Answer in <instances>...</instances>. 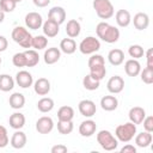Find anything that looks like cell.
<instances>
[{
  "instance_id": "15",
  "label": "cell",
  "mask_w": 153,
  "mask_h": 153,
  "mask_svg": "<svg viewBox=\"0 0 153 153\" xmlns=\"http://www.w3.org/2000/svg\"><path fill=\"white\" fill-rule=\"evenodd\" d=\"M33 90L38 96H47L50 92V81L47 78H38L33 82Z\"/></svg>"
},
{
  "instance_id": "34",
  "label": "cell",
  "mask_w": 153,
  "mask_h": 153,
  "mask_svg": "<svg viewBox=\"0 0 153 153\" xmlns=\"http://www.w3.org/2000/svg\"><path fill=\"white\" fill-rule=\"evenodd\" d=\"M48 45V37H45L44 35H38L32 37V42H31V48H33L35 50H42Z\"/></svg>"
},
{
  "instance_id": "35",
  "label": "cell",
  "mask_w": 153,
  "mask_h": 153,
  "mask_svg": "<svg viewBox=\"0 0 153 153\" xmlns=\"http://www.w3.org/2000/svg\"><path fill=\"white\" fill-rule=\"evenodd\" d=\"M99 85H100V81H99V80H96V79L92 78L90 74L85 75L84 79H82V86H84L86 90H88V91H94V90H97V88L99 87Z\"/></svg>"
},
{
  "instance_id": "49",
  "label": "cell",
  "mask_w": 153,
  "mask_h": 153,
  "mask_svg": "<svg viewBox=\"0 0 153 153\" xmlns=\"http://www.w3.org/2000/svg\"><path fill=\"white\" fill-rule=\"evenodd\" d=\"M4 19H5V12L0 8V23H2V22H4Z\"/></svg>"
},
{
  "instance_id": "20",
  "label": "cell",
  "mask_w": 153,
  "mask_h": 153,
  "mask_svg": "<svg viewBox=\"0 0 153 153\" xmlns=\"http://www.w3.org/2000/svg\"><path fill=\"white\" fill-rule=\"evenodd\" d=\"M133 24H134L135 29H137L140 31L147 29L148 25H149V17H148V14L145 13V12L136 13L134 16V18H133Z\"/></svg>"
},
{
  "instance_id": "39",
  "label": "cell",
  "mask_w": 153,
  "mask_h": 153,
  "mask_svg": "<svg viewBox=\"0 0 153 153\" xmlns=\"http://www.w3.org/2000/svg\"><path fill=\"white\" fill-rule=\"evenodd\" d=\"M140 75H141V80L147 84V85H151L153 82V68H143L141 72H140Z\"/></svg>"
},
{
  "instance_id": "43",
  "label": "cell",
  "mask_w": 153,
  "mask_h": 153,
  "mask_svg": "<svg viewBox=\"0 0 153 153\" xmlns=\"http://www.w3.org/2000/svg\"><path fill=\"white\" fill-rule=\"evenodd\" d=\"M142 123H143V128H145L146 131H148V133H152L153 131V117L152 116L145 117L143 121H142Z\"/></svg>"
},
{
  "instance_id": "47",
  "label": "cell",
  "mask_w": 153,
  "mask_h": 153,
  "mask_svg": "<svg viewBox=\"0 0 153 153\" xmlns=\"http://www.w3.org/2000/svg\"><path fill=\"white\" fill-rule=\"evenodd\" d=\"M7 47H8V41H7V38H6L5 36H1V35H0V53L5 51V50L7 49Z\"/></svg>"
},
{
  "instance_id": "48",
  "label": "cell",
  "mask_w": 153,
  "mask_h": 153,
  "mask_svg": "<svg viewBox=\"0 0 153 153\" xmlns=\"http://www.w3.org/2000/svg\"><path fill=\"white\" fill-rule=\"evenodd\" d=\"M32 1L37 7H45L50 4V0H32Z\"/></svg>"
},
{
  "instance_id": "51",
  "label": "cell",
  "mask_w": 153,
  "mask_h": 153,
  "mask_svg": "<svg viewBox=\"0 0 153 153\" xmlns=\"http://www.w3.org/2000/svg\"><path fill=\"white\" fill-rule=\"evenodd\" d=\"M1 62H2V60H1V57H0V65H1Z\"/></svg>"
},
{
  "instance_id": "4",
  "label": "cell",
  "mask_w": 153,
  "mask_h": 153,
  "mask_svg": "<svg viewBox=\"0 0 153 153\" xmlns=\"http://www.w3.org/2000/svg\"><path fill=\"white\" fill-rule=\"evenodd\" d=\"M97 142L105 151H115L118 146V140L109 130H99L97 134Z\"/></svg>"
},
{
  "instance_id": "10",
  "label": "cell",
  "mask_w": 153,
  "mask_h": 153,
  "mask_svg": "<svg viewBox=\"0 0 153 153\" xmlns=\"http://www.w3.org/2000/svg\"><path fill=\"white\" fill-rule=\"evenodd\" d=\"M106 88L110 93L112 94H117L120 92L123 91L124 88V80L122 76L120 75H114L111 76L109 80H108V84H106Z\"/></svg>"
},
{
  "instance_id": "1",
  "label": "cell",
  "mask_w": 153,
  "mask_h": 153,
  "mask_svg": "<svg viewBox=\"0 0 153 153\" xmlns=\"http://www.w3.org/2000/svg\"><path fill=\"white\" fill-rule=\"evenodd\" d=\"M96 33H97L98 38H100L105 43H110V44L116 43L120 38V30L116 26L110 25L106 22H100L97 24Z\"/></svg>"
},
{
  "instance_id": "2",
  "label": "cell",
  "mask_w": 153,
  "mask_h": 153,
  "mask_svg": "<svg viewBox=\"0 0 153 153\" xmlns=\"http://www.w3.org/2000/svg\"><path fill=\"white\" fill-rule=\"evenodd\" d=\"M136 134V124L131 122H127L124 124H120L115 129L116 139L121 142H129Z\"/></svg>"
},
{
  "instance_id": "17",
  "label": "cell",
  "mask_w": 153,
  "mask_h": 153,
  "mask_svg": "<svg viewBox=\"0 0 153 153\" xmlns=\"http://www.w3.org/2000/svg\"><path fill=\"white\" fill-rule=\"evenodd\" d=\"M42 30H43V33H44L45 37L51 38V37L57 36V33H59V31H60V25H59L57 23H55V22L48 19V20H45V22L43 23Z\"/></svg>"
},
{
  "instance_id": "33",
  "label": "cell",
  "mask_w": 153,
  "mask_h": 153,
  "mask_svg": "<svg viewBox=\"0 0 153 153\" xmlns=\"http://www.w3.org/2000/svg\"><path fill=\"white\" fill-rule=\"evenodd\" d=\"M106 74V68H105V65H98V66H92L90 67V75L92 78H94L96 80H102L104 79Z\"/></svg>"
},
{
  "instance_id": "42",
  "label": "cell",
  "mask_w": 153,
  "mask_h": 153,
  "mask_svg": "<svg viewBox=\"0 0 153 153\" xmlns=\"http://www.w3.org/2000/svg\"><path fill=\"white\" fill-rule=\"evenodd\" d=\"M10 139L7 134V129L4 126H0V148H4L8 145Z\"/></svg>"
},
{
  "instance_id": "29",
  "label": "cell",
  "mask_w": 153,
  "mask_h": 153,
  "mask_svg": "<svg viewBox=\"0 0 153 153\" xmlns=\"http://www.w3.org/2000/svg\"><path fill=\"white\" fill-rule=\"evenodd\" d=\"M74 117V109L69 105H63L57 110L59 121H72Z\"/></svg>"
},
{
  "instance_id": "21",
  "label": "cell",
  "mask_w": 153,
  "mask_h": 153,
  "mask_svg": "<svg viewBox=\"0 0 153 153\" xmlns=\"http://www.w3.org/2000/svg\"><path fill=\"white\" fill-rule=\"evenodd\" d=\"M115 19L120 27H127L131 22V16L127 10H118L115 14Z\"/></svg>"
},
{
  "instance_id": "44",
  "label": "cell",
  "mask_w": 153,
  "mask_h": 153,
  "mask_svg": "<svg viewBox=\"0 0 153 153\" xmlns=\"http://www.w3.org/2000/svg\"><path fill=\"white\" fill-rule=\"evenodd\" d=\"M146 59H147V67L153 68V50H152V48H149L146 51Z\"/></svg>"
},
{
  "instance_id": "37",
  "label": "cell",
  "mask_w": 153,
  "mask_h": 153,
  "mask_svg": "<svg viewBox=\"0 0 153 153\" xmlns=\"http://www.w3.org/2000/svg\"><path fill=\"white\" fill-rule=\"evenodd\" d=\"M128 54L130 55V57L137 60L145 55V50L140 44H133L128 48Z\"/></svg>"
},
{
  "instance_id": "13",
  "label": "cell",
  "mask_w": 153,
  "mask_h": 153,
  "mask_svg": "<svg viewBox=\"0 0 153 153\" xmlns=\"http://www.w3.org/2000/svg\"><path fill=\"white\" fill-rule=\"evenodd\" d=\"M97 130V124L93 120H86L82 121L79 126V133L84 137H90L92 136Z\"/></svg>"
},
{
  "instance_id": "23",
  "label": "cell",
  "mask_w": 153,
  "mask_h": 153,
  "mask_svg": "<svg viewBox=\"0 0 153 153\" xmlns=\"http://www.w3.org/2000/svg\"><path fill=\"white\" fill-rule=\"evenodd\" d=\"M152 133H148V131H141L139 134H135V143L137 147H141V148H145V147H148L151 143H152Z\"/></svg>"
},
{
  "instance_id": "50",
  "label": "cell",
  "mask_w": 153,
  "mask_h": 153,
  "mask_svg": "<svg viewBox=\"0 0 153 153\" xmlns=\"http://www.w3.org/2000/svg\"><path fill=\"white\" fill-rule=\"evenodd\" d=\"M14 1H16V2L18 4V2H20V1H23V0H14Z\"/></svg>"
},
{
  "instance_id": "16",
  "label": "cell",
  "mask_w": 153,
  "mask_h": 153,
  "mask_svg": "<svg viewBox=\"0 0 153 153\" xmlns=\"http://www.w3.org/2000/svg\"><path fill=\"white\" fill-rule=\"evenodd\" d=\"M129 121L134 124H141L143 118L146 117V111L141 106H133L130 110H129Z\"/></svg>"
},
{
  "instance_id": "36",
  "label": "cell",
  "mask_w": 153,
  "mask_h": 153,
  "mask_svg": "<svg viewBox=\"0 0 153 153\" xmlns=\"http://www.w3.org/2000/svg\"><path fill=\"white\" fill-rule=\"evenodd\" d=\"M73 122L72 121H59L57 122V131L62 135L71 134L73 131Z\"/></svg>"
},
{
  "instance_id": "3",
  "label": "cell",
  "mask_w": 153,
  "mask_h": 153,
  "mask_svg": "<svg viewBox=\"0 0 153 153\" xmlns=\"http://www.w3.org/2000/svg\"><path fill=\"white\" fill-rule=\"evenodd\" d=\"M12 39L18 43L23 48H31V42H32V35L24 27V26H16L12 30Z\"/></svg>"
},
{
  "instance_id": "25",
  "label": "cell",
  "mask_w": 153,
  "mask_h": 153,
  "mask_svg": "<svg viewBox=\"0 0 153 153\" xmlns=\"http://www.w3.org/2000/svg\"><path fill=\"white\" fill-rule=\"evenodd\" d=\"M8 123L10 127L16 130L22 129L25 126V116L22 112H13L8 118Z\"/></svg>"
},
{
  "instance_id": "19",
  "label": "cell",
  "mask_w": 153,
  "mask_h": 153,
  "mask_svg": "<svg viewBox=\"0 0 153 153\" xmlns=\"http://www.w3.org/2000/svg\"><path fill=\"white\" fill-rule=\"evenodd\" d=\"M124 71L127 73L128 76H137L141 72V65L137 60L135 59H130V60H127L126 63H124Z\"/></svg>"
},
{
  "instance_id": "11",
  "label": "cell",
  "mask_w": 153,
  "mask_h": 153,
  "mask_svg": "<svg viewBox=\"0 0 153 153\" xmlns=\"http://www.w3.org/2000/svg\"><path fill=\"white\" fill-rule=\"evenodd\" d=\"M48 19L57 23L59 25H61L62 23H65L66 20V11L63 7L61 6H54L49 10L48 12Z\"/></svg>"
},
{
  "instance_id": "45",
  "label": "cell",
  "mask_w": 153,
  "mask_h": 153,
  "mask_svg": "<svg viewBox=\"0 0 153 153\" xmlns=\"http://www.w3.org/2000/svg\"><path fill=\"white\" fill-rule=\"evenodd\" d=\"M121 153H136V147L130 145V143H127L126 146H123L121 149H120Z\"/></svg>"
},
{
  "instance_id": "41",
  "label": "cell",
  "mask_w": 153,
  "mask_h": 153,
  "mask_svg": "<svg viewBox=\"0 0 153 153\" xmlns=\"http://www.w3.org/2000/svg\"><path fill=\"white\" fill-rule=\"evenodd\" d=\"M88 67H92V66H98V65H105V60L102 55L99 54H92L91 57L88 59V62H87Z\"/></svg>"
},
{
  "instance_id": "31",
  "label": "cell",
  "mask_w": 153,
  "mask_h": 153,
  "mask_svg": "<svg viewBox=\"0 0 153 153\" xmlns=\"http://www.w3.org/2000/svg\"><path fill=\"white\" fill-rule=\"evenodd\" d=\"M37 109L43 114L50 112L54 109V100L49 97H43L37 102Z\"/></svg>"
},
{
  "instance_id": "7",
  "label": "cell",
  "mask_w": 153,
  "mask_h": 153,
  "mask_svg": "<svg viewBox=\"0 0 153 153\" xmlns=\"http://www.w3.org/2000/svg\"><path fill=\"white\" fill-rule=\"evenodd\" d=\"M78 109H79V112L84 117H92V116L96 115V111H97L96 104L91 99H82V100H80L79 104H78Z\"/></svg>"
},
{
  "instance_id": "14",
  "label": "cell",
  "mask_w": 153,
  "mask_h": 153,
  "mask_svg": "<svg viewBox=\"0 0 153 153\" xmlns=\"http://www.w3.org/2000/svg\"><path fill=\"white\" fill-rule=\"evenodd\" d=\"M26 141H27V139H26L25 133L18 129V130H16V131L13 133V135H12V137H11V140H10V143H11V146H12L13 148H16V149H22V148L25 147Z\"/></svg>"
},
{
  "instance_id": "12",
  "label": "cell",
  "mask_w": 153,
  "mask_h": 153,
  "mask_svg": "<svg viewBox=\"0 0 153 153\" xmlns=\"http://www.w3.org/2000/svg\"><path fill=\"white\" fill-rule=\"evenodd\" d=\"M16 82L22 88H29L33 84V78L30 72L27 71H19L16 74Z\"/></svg>"
},
{
  "instance_id": "5",
  "label": "cell",
  "mask_w": 153,
  "mask_h": 153,
  "mask_svg": "<svg viewBox=\"0 0 153 153\" xmlns=\"http://www.w3.org/2000/svg\"><path fill=\"white\" fill-rule=\"evenodd\" d=\"M92 6L100 19H109L115 13L114 5L110 0H93Z\"/></svg>"
},
{
  "instance_id": "27",
  "label": "cell",
  "mask_w": 153,
  "mask_h": 153,
  "mask_svg": "<svg viewBox=\"0 0 153 153\" xmlns=\"http://www.w3.org/2000/svg\"><path fill=\"white\" fill-rule=\"evenodd\" d=\"M8 103H10V106L14 110H19L24 106L25 104V97L23 93H19V92H14L8 98Z\"/></svg>"
},
{
  "instance_id": "8",
  "label": "cell",
  "mask_w": 153,
  "mask_h": 153,
  "mask_svg": "<svg viewBox=\"0 0 153 153\" xmlns=\"http://www.w3.org/2000/svg\"><path fill=\"white\" fill-rule=\"evenodd\" d=\"M54 128V121L49 116H42L36 121V130L39 134H49Z\"/></svg>"
},
{
  "instance_id": "32",
  "label": "cell",
  "mask_w": 153,
  "mask_h": 153,
  "mask_svg": "<svg viewBox=\"0 0 153 153\" xmlns=\"http://www.w3.org/2000/svg\"><path fill=\"white\" fill-rule=\"evenodd\" d=\"M26 57V67H35L39 62V55L35 49H27L24 51Z\"/></svg>"
},
{
  "instance_id": "22",
  "label": "cell",
  "mask_w": 153,
  "mask_h": 153,
  "mask_svg": "<svg viewBox=\"0 0 153 153\" xmlns=\"http://www.w3.org/2000/svg\"><path fill=\"white\" fill-rule=\"evenodd\" d=\"M80 31H81V25L76 19H71V20L67 22L66 33H67L68 37L75 38V37H78L80 35Z\"/></svg>"
},
{
  "instance_id": "40",
  "label": "cell",
  "mask_w": 153,
  "mask_h": 153,
  "mask_svg": "<svg viewBox=\"0 0 153 153\" xmlns=\"http://www.w3.org/2000/svg\"><path fill=\"white\" fill-rule=\"evenodd\" d=\"M17 6V2L14 0H0V8L6 13V12H12L14 11Z\"/></svg>"
},
{
  "instance_id": "9",
  "label": "cell",
  "mask_w": 153,
  "mask_h": 153,
  "mask_svg": "<svg viewBox=\"0 0 153 153\" xmlns=\"http://www.w3.org/2000/svg\"><path fill=\"white\" fill-rule=\"evenodd\" d=\"M25 25L31 30H38L43 25L42 16L38 12H29L25 16Z\"/></svg>"
},
{
  "instance_id": "6",
  "label": "cell",
  "mask_w": 153,
  "mask_h": 153,
  "mask_svg": "<svg viewBox=\"0 0 153 153\" xmlns=\"http://www.w3.org/2000/svg\"><path fill=\"white\" fill-rule=\"evenodd\" d=\"M99 49H100V42L98 38H96L93 36H88V37L84 38L79 44V50L84 55L94 54Z\"/></svg>"
},
{
  "instance_id": "46",
  "label": "cell",
  "mask_w": 153,
  "mask_h": 153,
  "mask_svg": "<svg viewBox=\"0 0 153 153\" xmlns=\"http://www.w3.org/2000/svg\"><path fill=\"white\" fill-rule=\"evenodd\" d=\"M67 147L65 145H55L51 147V153H66Z\"/></svg>"
},
{
  "instance_id": "30",
  "label": "cell",
  "mask_w": 153,
  "mask_h": 153,
  "mask_svg": "<svg viewBox=\"0 0 153 153\" xmlns=\"http://www.w3.org/2000/svg\"><path fill=\"white\" fill-rule=\"evenodd\" d=\"M14 87V79L10 74H0V91L8 92Z\"/></svg>"
},
{
  "instance_id": "26",
  "label": "cell",
  "mask_w": 153,
  "mask_h": 153,
  "mask_svg": "<svg viewBox=\"0 0 153 153\" xmlns=\"http://www.w3.org/2000/svg\"><path fill=\"white\" fill-rule=\"evenodd\" d=\"M108 60L112 66H120L124 61V53L121 49H112L108 54Z\"/></svg>"
},
{
  "instance_id": "24",
  "label": "cell",
  "mask_w": 153,
  "mask_h": 153,
  "mask_svg": "<svg viewBox=\"0 0 153 153\" xmlns=\"http://www.w3.org/2000/svg\"><path fill=\"white\" fill-rule=\"evenodd\" d=\"M100 106L105 111H114L118 106V100L115 96H104L100 99Z\"/></svg>"
},
{
  "instance_id": "38",
  "label": "cell",
  "mask_w": 153,
  "mask_h": 153,
  "mask_svg": "<svg viewBox=\"0 0 153 153\" xmlns=\"http://www.w3.org/2000/svg\"><path fill=\"white\" fill-rule=\"evenodd\" d=\"M12 63L16 66V67H26V57H25V54L24 51L23 53H16L12 57Z\"/></svg>"
},
{
  "instance_id": "18",
  "label": "cell",
  "mask_w": 153,
  "mask_h": 153,
  "mask_svg": "<svg viewBox=\"0 0 153 153\" xmlns=\"http://www.w3.org/2000/svg\"><path fill=\"white\" fill-rule=\"evenodd\" d=\"M61 57V50L56 47H51V48H48L45 51H44V55H43V59H44V62L47 65H54L56 63Z\"/></svg>"
},
{
  "instance_id": "28",
  "label": "cell",
  "mask_w": 153,
  "mask_h": 153,
  "mask_svg": "<svg viewBox=\"0 0 153 153\" xmlns=\"http://www.w3.org/2000/svg\"><path fill=\"white\" fill-rule=\"evenodd\" d=\"M60 50L67 55H71L73 53H75L76 50V43L73 38H63L60 42Z\"/></svg>"
}]
</instances>
